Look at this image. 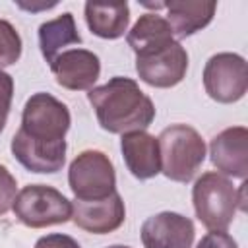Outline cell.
<instances>
[{
    "instance_id": "6da1fadb",
    "label": "cell",
    "mask_w": 248,
    "mask_h": 248,
    "mask_svg": "<svg viewBox=\"0 0 248 248\" xmlns=\"http://www.w3.org/2000/svg\"><path fill=\"white\" fill-rule=\"evenodd\" d=\"M70 124L72 116L62 101L50 93L31 95L21 112V126L10 143L12 155L31 172H58L66 163Z\"/></svg>"
},
{
    "instance_id": "4fadbf2b",
    "label": "cell",
    "mask_w": 248,
    "mask_h": 248,
    "mask_svg": "<svg viewBox=\"0 0 248 248\" xmlns=\"http://www.w3.org/2000/svg\"><path fill=\"white\" fill-rule=\"evenodd\" d=\"M147 8L167 10V21L172 29L176 39L190 37L200 29L207 27L215 16L217 2H192V0H170V2H157V4H143Z\"/></svg>"
},
{
    "instance_id": "8fae6325",
    "label": "cell",
    "mask_w": 248,
    "mask_h": 248,
    "mask_svg": "<svg viewBox=\"0 0 248 248\" xmlns=\"http://www.w3.org/2000/svg\"><path fill=\"white\" fill-rule=\"evenodd\" d=\"M209 157L219 174L244 180L248 172V128L231 126L219 132L209 143Z\"/></svg>"
},
{
    "instance_id": "9c48e42d",
    "label": "cell",
    "mask_w": 248,
    "mask_h": 248,
    "mask_svg": "<svg viewBox=\"0 0 248 248\" xmlns=\"http://www.w3.org/2000/svg\"><path fill=\"white\" fill-rule=\"evenodd\" d=\"M56 83L70 91H89L101 76V60L87 48H70L50 62Z\"/></svg>"
},
{
    "instance_id": "ac0fdd59",
    "label": "cell",
    "mask_w": 248,
    "mask_h": 248,
    "mask_svg": "<svg viewBox=\"0 0 248 248\" xmlns=\"http://www.w3.org/2000/svg\"><path fill=\"white\" fill-rule=\"evenodd\" d=\"M21 56V37L16 31V27L0 19V70L6 66H12Z\"/></svg>"
},
{
    "instance_id": "7a4b0ae2",
    "label": "cell",
    "mask_w": 248,
    "mask_h": 248,
    "mask_svg": "<svg viewBox=\"0 0 248 248\" xmlns=\"http://www.w3.org/2000/svg\"><path fill=\"white\" fill-rule=\"evenodd\" d=\"M87 101L95 108L99 126L108 134L145 130L155 118L153 101L132 78L114 76L107 83L91 87Z\"/></svg>"
},
{
    "instance_id": "7c38bea8",
    "label": "cell",
    "mask_w": 248,
    "mask_h": 248,
    "mask_svg": "<svg viewBox=\"0 0 248 248\" xmlns=\"http://www.w3.org/2000/svg\"><path fill=\"white\" fill-rule=\"evenodd\" d=\"M126 219V207L118 192L103 200L81 202L76 200L72 203V221L76 227L93 232V234H108L116 231Z\"/></svg>"
},
{
    "instance_id": "3957f363",
    "label": "cell",
    "mask_w": 248,
    "mask_h": 248,
    "mask_svg": "<svg viewBox=\"0 0 248 248\" xmlns=\"http://www.w3.org/2000/svg\"><path fill=\"white\" fill-rule=\"evenodd\" d=\"M161 172L174 182H190L205 161V141L188 124H170L159 136Z\"/></svg>"
},
{
    "instance_id": "ba28073f",
    "label": "cell",
    "mask_w": 248,
    "mask_h": 248,
    "mask_svg": "<svg viewBox=\"0 0 248 248\" xmlns=\"http://www.w3.org/2000/svg\"><path fill=\"white\" fill-rule=\"evenodd\" d=\"M136 72L140 79L151 87H174L186 78L188 52L178 41H172L165 46L136 54Z\"/></svg>"
},
{
    "instance_id": "44dd1931",
    "label": "cell",
    "mask_w": 248,
    "mask_h": 248,
    "mask_svg": "<svg viewBox=\"0 0 248 248\" xmlns=\"http://www.w3.org/2000/svg\"><path fill=\"white\" fill-rule=\"evenodd\" d=\"M196 248H238V244L227 231H209Z\"/></svg>"
},
{
    "instance_id": "5bb4252c",
    "label": "cell",
    "mask_w": 248,
    "mask_h": 248,
    "mask_svg": "<svg viewBox=\"0 0 248 248\" xmlns=\"http://www.w3.org/2000/svg\"><path fill=\"white\" fill-rule=\"evenodd\" d=\"M120 149L124 163L132 176L138 180H149L161 172V157L157 138L145 130L122 134Z\"/></svg>"
},
{
    "instance_id": "e0dca14e",
    "label": "cell",
    "mask_w": 248,
    "mask_h": 248,
    "mask_svg": "<svg viewBox=\"0 0 248 248\" xmlns=\"http://www.w3.org/2000/svg\"><path fill=\"white\" fill-rule=\"evenodd\" d=\"M79 43H81V35L78 33L76 19L70 12H64L62 16L39 25V46L43 58L48 64L58 56L60 48Z\"/></svg>"
},
{
    "instance_id": "52a82bcc",
    "label": "cell",
    "mask_w": 248,
    "mask_h": 248,
    "mask_svg": "<svg viewBox=\"0 0 248 248\" xmlns=\"http://www.w3.org/2000/svg\"><path fill=\"white\" fill-rule=\"evenodd\" d=\"M205 93L223 105L236 103L248 89V66L236 52H217L203 68Z\"/></svg>"
},
{
    "instance_id": "603a6c76",
    "label": "cell",
    "mask_w": 248,
    "mask_h": 248,
    "mask_svg": "<svg viewBox=\"0 0 248 248\" xmlns=\"http://www.w3.org/2000/svg\"><path fill=\"white\" fill-rule=\"evenodd\" d=\"M107 248H130V246H124V244H112V246H107Z\"/></svg>"
},
{
    "instance_id": "5b68a950",
    "label": "cell",
    "mask_w": 248,
    "mask_h": 248,
    "mask_svg": "<svg viewBox=\"0 0 248 248\" xmlns=\"http://www.w3.org/2000/svg\"><path fill=\"white\" fill-rule=\"evenodd\" d=\"M12 211L25 227L45 229L68 223L72 219V202L52 186L29 184L17 192Z\"/></svg>"
},
{
    "instance_id": "8992f818",
    "label": "cell",
    "mask_w": 248,
    "mask_h": 248,
    "mask_svg": "<svg viewBox=\"0 0 248 248\" xmlns=\"http://www.w3.org/2000/svg\"><path fill=\"white\" fill-rule=\"evenodd\" d=\"M68 184L76 200L93 202L116 192V172L112 161L99 149H85L70 163Z\"/></svg>"
},
{
    "instance_id": "9a60e30c",
    "label": "cell",
    "mask_w": 248,
    "mask_h": 248,
    "mask_svg": "<svg viewBox=\"0 0 248 248\" xmlns=\"http://www.w3.org/2000/svg\"><path fill=\"white\" fill-rule=\"evenodd\" d=\"M85 23L89 31L101 39H118L128 31L130 25V6L128 2L114 4H85Z\"/></svg>"
},
{
    "instance_id": "30bf717a",
    "label": "cell",
    "mask_w": 248,
    "mask_h": 248,
    "mask_svg": "<svg viewBox=\"0 0 248 248\" xmlns=\"http://www.w3.org/2000/svg\"><path fill=\"white\" fill-rule=\"evenodd\" d=\"M140 234L143 248H192L196 229L190 217L161 211L143 221Z\"/></svg>"
},
{
    "instance_id": "277c9868",
    "label": "cell",
    "mask_w": 248,
    "mask_h": 248,
    "mask_svg": "<svg viewBox=\"0 0 248 248\" xmlns=\"http://www.w3.org/2000/svg\"><path fill=\"white\" fill-rule=\"evenodd\" d=\"M198 221L209 231H227L238 209V190L225 174L203 172L192 186Z\"/></svg>"
},
{
    "instance_id": "d6986e66",
    "label": "cell",
    "mask_w": 248,
    "mask_h": 248,
    "mask_svg": "<svg viewBox=\"0 0 248 248\" xmlns=\"http://www.w3.org/2000/svg\"><path fill=\"white\" fill-rule=\"evenodd\" d=\"M16 196H17V182L14 174L4 165H0V215H6L12 209Z\"/></svg>"
},
{
    "instance_id": "2e32d148",
    "label": "cell",
    "mask_w": 248,
    "mask_h": 248,
    "mask_svg": "<svg viewBox=\"0 0 248 248\" xmlns=\"http://www.w3.org/2000/svg\"><path fill=\"white\" fill-rule=\"evenodd\" d=\"M176 41L172 35V29L169 21L159 14H143L132 29L126 33V43L134 50V54H141L159 46H165L169 43Z\"/></svg>"
},
{
    "instance_id": "7402d4cb",
    "label": "cell",
    "mask_w": 248,
    "mask_h": 248,
    "mask_svg": "<svg viewBox=\"0 0 248 248\" xmlns=\"http://www.w3.org/2000/svg\"><path fill=\"white\" fill-rule=\"evenodd\" d=\"M35 248H81V246L78 244L76 238H72V236H68V234L52 232V234L41 236V238L35 242Z\"/></svg>"
},
{
    "instance_id": "ffe728a7",
    "label": "cell",
    "mask_w": 248,
    "mask_h": 248,
    "mask_svg": "<svg viewBox=\"0 0 248 248\" xmlns=\"http://www.w3.org/2000/svg\"><path fill=\"white\" fill-rule=\"evenodd\" d=\"M12 97H14V78L4 70H0V132L8 122Z\"/></svg>"
}]
</instances>
